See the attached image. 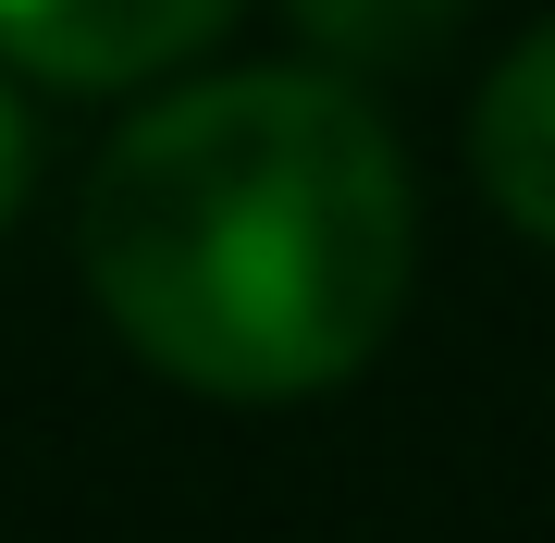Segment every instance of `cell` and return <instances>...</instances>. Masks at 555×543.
<instances>
[{"mask_svg": "<svg viewBox=\"0 0 555 543\" xmlns=\"http://www.w3.org/2000/svg\"><path fill=\"white\" fill-rule=\"evenodd\" d=\"M87 297L160 383L297 408L383 359L420 260L396 124L321 62H247L149 100L87 185Z\"/></svg>", "mask_w": 555, "mask_h": 543, "instance_id": "6da1fadb", "label": "cell"}, {"mask_svg": "<svg viewBox=\"0 0 555 543\" xmlns=\"http://www.w3.org/2000/svg\"><path fill=\"white\" fill-rule=\"evenodd\" d=\"M222 25L235 0H0V62H25L38 87H149Z\"/></svg>", "mask_w": 555, "mask_h": 543, "instance_id": "7a4b0ae2", "label": "cell"}, {"mask_svg": "<svg viewBox=\"0 0 555 543\" xmlns=\"http://www.w3.org/2000/svg\"><path fill=\"white\" fill-rule=\"evenodd\" d=\"M469 173H481V198H494L531 247H555V13L469 100Z\"/></svg>", "mask_w": 555, "mask_h": 543, "instance_id": "3957f363", "label": "cell"}, {"mask_svg": "<svg viewBox=\"0 0 555 543\" xmlns=\"http://www.w3.org/2000/svg\"><path fill=\"white\" fill-rule=\"evenodd\" d=\"M297 13V38L321 50V75H408V62H433L456 25H469V0H284Z\"/></svg>", "mask_w": 555, "mask_h": 543, "instance_id": "277c9868", "label": "cell"}, {"mask_svg": "<svg viewBox=\"0 0 555 543\" xmlns=\"http://www.w3.org/2000/svg\"><path fill=\"white\" fill-rule=\"evenodd\" d=\"M25 173H38V137H25V100L0 87V222L25 210Z\"/></svg>", "mask_w": 555, "mask_h": 543, "instance_id": "5b68a950", "label": "cell"}]
</instances>
